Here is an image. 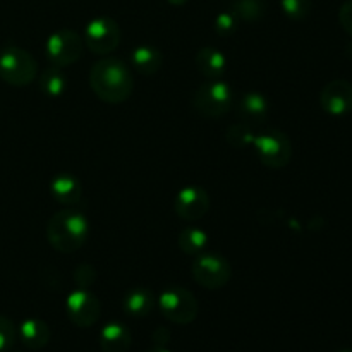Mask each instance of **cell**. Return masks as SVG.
I'll return each instance as SVG.
<instances>
[{
  "mask_svg": "<svg viewBox=\"0 0 352 352\" xmlns=\"http://www.w3.org/2000/svg\"><path fill=\"white\" fill-rule=\"evenodd\" d=\"M50 191L60 205H78L81 201V182L71 174H57L50 182Z\"/></svg>",
  "mask_w": 352,
  "mask_h": 352,
  "instance_id": "cell-15",
  "label": "cell"
},
{
  "mask_svg": "<svg viewBox=\"0 0 352 352\" xmlns=\"http://www.w3.org/2000/svg\"><path fill=\"white\" fill-rule=\"evenodd\" d=\"M151 339H153V346H167L170 340V332L167 329H157Z\"/></svg>",
  "mask_w": 352,
  "mask_h": 352,
  "instance_id": "cell-29",
  "label": "cell"
},
{
  "mask_svg": "<svg viewBox=\"0 0 352 352\" xmlns=\"http://www.w3.org/2000/svg\"><path fill=\"white\" fill-rule=\"evenodd\" d=\"M122 308L126 315L134 316V318H143L150 315L155 308V296L153 292L144 287L131 289L122 299Z\"/></svg>",
  "mask_w": 352,
  "mask_h": 352,
  "instance_id": "cell-18",
  "label": "cell"
},
{
  "mask_svg": "<svg viewBox=\"0 0 352 352\" xmlns=\"http://www.w3.org/2000/svg\"><path fill=\"white\" fill-rule=\"evenodd\" d=\"M192 105L201 116L215 119L226 116L232 105V89L220 79H210L196 89Z\"/></svg>",
  "mask_w": 352,
  "mask_h": 352,
  "instance_id": "cell-5",
  "label": "cell"
},
{
  "mask_svg": "<svg viewBox=\"0 0 352 352\" xmlns=\"http://www.w3.org/2000/svg\"><path fill=\"white\" fill-rule=\"evenodd\" d=\"M89 85L100 100L107 103H122L134 89L129 67L119 58H102L89 71Z\"/></svg>",
  "mask_w": 352,
  "mask_h": 352,
  "instance_id": "cell-1",
  "label": "cell"
},
{
  "mask_svg": "<svg viewBox=\"0 0 352 352\" xmlns=\"http://www.w3.org/2000/svg\"><path fill=\"white\" fill-rule=\"evenodd\" d=\"M40 88L47 96H60L67 89V78L60 67H47L40 76Z\"/></svg>",
  "mask_w": 352,
  "mask_h": 352,
  "instance_id": "cell-21",
  "label": "cell"
},
{
  "mask_svg": "<svg viewBox=\"0 0 352 352\" xmlns=\"http://www.w3.org/2000/svg\"><path fill=\"white\" fill-rule=\"evenodd\" d=\"M254 138L256 136H254V133L251 131V127L243 122L234 124V126H230L229 129H227V141L236 148L250 146V144L254 143Z\"/></svg>",
  "mask_w": 352,
  "mask_h": 352,
  "instance_id": "cell-23",
  "label": "cell"
},
{
  "mask_svg": "<svg viewBox=\"0 0 352 352\" xmlns=\"http://www.w3.org/2000/svg\"><path fill=\"white\" fill-rule=\"evenodd\" d=\"M239 26V19H237L236 14L232 10H226V12H220L215 17V30L217 33L222 34V36H229Z\"/></svg>",
  "mask_w": 352,
  "mask_h": 352,
  "instance_id": "cell-26",
  "label": "cell"
},
{
  "mask_svg": "<svg viewBox=\"0 0 352 352\" xmlns=\"http://www.w3.org/2000/svg\"><path fill=\"white\" fill-rule=\"evenodd\" d=\"M96 278V272L91 265H79L74 272V282L79 285L81 289L89 287L93 285Z\"/></svg>",
  "mask_w": 352,
  "mask_h": 352,
  "instance_id": "cell-27",
  "label": "cell"
},
{
  "mask_svg": "<svg viewBox=\"0 0 352 352\" xmlns=\"http://www.w3.org/2000/svg\"><path fill=\"white\" fill-rule=\"evenodd\" d=\"M339 23L342 30L352 36V0H346L339 9Z\"/></svg>",
  "mask_w": 352,
  "mask_h": 352,
  "instance_id": "cell-28",
  "label": "cell"
},
{
  "mask_svg": "<svg viewBox=\"0 0 352 352\" xmlns=\"http://www.w3.org/2000/svg\"><path fill=\"white\" fill-rule=\"evenodd\" d=\"M38 65L30 52L9 47L0 52V78L12 86H28L36 79Z\"/></svg>",
  "mask_w": 352,
  "mask_h": 352,
  "instance_id": "cell-4",
  "label": "cell"
},
{
  "mask_svg": "<svg viewBox=\"0 0 352 352\" xmlns=\"http://www.w3.org/2000/svg\"><path fill=\"white\" fill-rule=\"evenodd\" d=\"M144 352H172V351L168 349L167 346H153V347H150V349H146Z\"/></svg>",
  "mask_w": 352,
  "mask_h": 352,
  "instance_id": "cell-30",
  "label": "cell"
},
{
  "mask_svg": "<svg viewBox=\"0 0 352 352\" xmlns=\"http://www.w3.org/2000/svg\"><path fill=\"white\" fill-rule=\"evenodd\" d=\"M17 337L16 325L9 318L0 315V352L9 351L14 346Z\"/></svg>",
  "mask_w": 352,
  "mask_h": 352,
  "instance_id": "cell-25",
  "label": "cell"
},
{
  "mask_svg": "<svg viewBox=\"0 0 352 352\" xmlns=\"http://www.w3.org/2000/svg\"><path fill=\"white\" fill-rule=\"evenodd\" d=\"M133 344L129 329L119 322L105 325L100 332V347L103 352H127Z\"/></svg>",
  "mask_w": 352,
  "mask_h": 352,
  "instance_id": "cell-14",
  "label": "cell"
},
{
  "mask_svg": "<svg viewBox=\"0 0 352 352\" xmlns=\"http://www.w3.org/2000/svg\"><path fill=\"white\" fill-rule=\"evenodd\" d=\"M208 243V236L198 227H188L182 230L177 237V244L182 253L186 254H198L201 253Z\"/></svg>",
  "mask_w": 352,
  "mask_h": 352,
  "instance_id": "cell-22",
  "label": "cell"
},
{
  "mask_svg": "<svg viewBox=\"0 0 352 352\" xmlns=\"http://www.w3.org/2000/svg\"><path fill=\"white\" fill-rule=\"evenodd\" d=\"M280 7L285 16L292 21H302L311 14V0H280Z\"/></svg>",
  "mask_w": 352,
  "mask_h": 352,
  "instance_id": "cell-24",
  "label": "cell"
},
{
  "mask_svg": "<svg viewBox=\"0 0 352 352\" xmlns=\"http://www.w3.org/2000/svg\"><path fill=\"white\" fill-rule=\"evenodd\" d=\"M82 55V38L72 30H60L47 41V57L57 67H67Z\"/></svg>",
  "mask_w": 352,
  "mask_h": 352,
  "instance_id": "cell-9",
  "label": "cell"
},
{
  "mask_svg": "<svg viewBox=\"0 0 352 352\" xmlns=\"http://www.w3.org/2000/svg\"><path fill=\"white\" fill-rule=\"evenodd\" d=\"M19 337L23 344L30 349H43L50 342V329L40 318H28L21 323Z\"/></svg>",
  "mask_w": 352,
  "mask_h": 352,
  "instance_id": "cell-17",
  "label": "cell"
},
{
  "mask_svg": "<svg viewBox=\"0 0 352 352\" xmlns=\"http://www.w3.org/2000/svg\"><path fill=\"white\" fill-rule=\"evenodd\" d=\"M346 55H347V57H349V58H352V40L349 41V43L346 45Z\"/></svg>",
  "mask_w": 352,
  "mask_h": 352,
  "instance_id": "cell-31",
  "label": "cell"
},
{
  "mask_svg": "<svg viewBox=\"0 0 352 352\" xmlns=\"http://www.w3.org/2000/svg\"><path fill=\"white\" fill-rule=\"evenodd\" d=\"M230 10L236 14L239 21L258 23L263 19L267 6H265V0H230Z\"/></svg>",
  "mask_w": 352,
  "mask_h": 352,
  "instance_id": "cell-20",
  "label": "cell"
},
{
  "mask_svg": "<svg viewBox=\"0 0 352 352\" xmlns=\"http://www.w3.org/2000/svg\"><path fill=\"white\" fill-rule=\"evenodd\" d=\"M85 43L93 54L107 55L120 43V28L112 17H96L85 30Z\"/></svg>",
  "mask_w": 352,
  "mask_h": 352,
  "instance_id": "cell-8",
  "label": "cell"
},
{
  "mask_svg": "<svg viewBox=\"0 0 352 352\" xmlns=\"http://www.w3.org/2000/svg\"><path fill=\"white\" fill-rule=\"evenodd\" d=\"M339 352H352V349H342V351H339Z\"/></svg>",
  "mask_w": 352,
  "mask_h": 352,
  "instance_id": "cell-33",
  "label": "cell"
},
{
  "mask_svg": "<svg viewBox=\"0 0 352 352\" xmlns=\"http://www.w3.org/2000/svg\"><path fill=\"white\" fill-rule=\"evenodd\" d=\"M268 100L261 93L250 91L241 98L239 107H237V116L241 122L246 126H260L268 119Z\"/></svg>",
  "mask_w": 352,
  "mask_h": 352,
  "instance_id": "cell-13",
  "label": "cell"
},
{
  "mask_svg": "<svg viewBox=\"0 0 352 352\" xmlns=\"http://www.w3.org/2000/svg\"><path fill=\"white\" fill-rule=\"evenodd\" d=\"M65 313L76 327L88 329L98 322L100 315H102V305L93 292L86 291V289H78L65 299Z\"/></svg>",
  "mask_w": 352,
  "mask_h": 352,
  "instance_id": "cell-10",
  "label": "cell"
},
{
  "mask_svg": "<svg viewBox=\"0 0 352 352\" xmlns=\"http://www.w3.org/2000/svg\"><path fill=\"white\" fill-rule=\"evenodd\" d=\"M89 223L82 213L62 210L55 213L47 226L48 244L58 253H74L88 239Z\"/></svg>",
  "mask_w": 352,
  "mask_h": 352,
  "instance_id": "cell-2",
  "label": "cell"
},
{
  "mask_svg": "<svg viewBox=\"0 0 352 352\" xmlns=\"http://www.w3.org/2000/svg\"><path fill=\"white\" fill-rule=\"evenodd\" d=\"M158 308L168 322L177 323V325L192 323L199 311L196 296L182 285H170L164 289L158 298Z\"/></svg>",
  "mask_w": 352,
  "mask_h": 352,
  "instance_id": "cell-3",
  "label": "cell"
},
{
  "mask_svg": "<svg viewBox=\"0 0 352 352\" xmlns=\"http://www.w3.org/2000/svg\"><path fill=\"white\" fill-rule=\"evenodd\" d=\"M168 2H170L172 6H184V3L188 2V0H168Z\"/></svg>",
  "mask_w": 352,
  "mask_h": 352,
  "instance_id": "cell-32",
  "label": "cell"
},
{
  "mask_svg": "<svg viewBox=\"0 0 352 352\" xmlns=\"http://www.w3.org/2000/svg\"><path fill=\"white\" fill-rule=\"evenodd\" d=\"M320 105L327 113L342 117L352 112V85L346 79H333L320 93Z\"/></svg>",
  "mask_w": 352,
  "mask_h": 352,
  "instance_id": "cell-11",
  "label": "cell"
},
{
  "mask_svg": "<svg viewBox=\"0 0 352 352\" xmlns=\"http://www.w3.org/2000/svg\"><path fill=\"white\" fill-rule=\"evenodd\" d=\"M191 272L195 280L210 291L226 287L232 277V267L220 254H199L192 261Z\"/></svg>",
  "mask_w": 352,
  "mask_h": 352,
  "instance_id": "cell-7",
  "label": "cell"
},
{
  "mask_svg": "<svg viewBox=\"0 0 352 352\" xmlns=\"http://www.w3.org/2000/svg\"><path fill=\"white\" fill-rule=\"evenodd\" d=\"M196 67L205 78L220 79L227 69V58L219 48L205 47L196 54Z\"/></svg>",
  "mask_w": 352,
  "mask_h": 352,
  "instance_id": "cell-16",
  "label": "cell"
},
{
  "mask_svg": "<svg viewBox=\"0 0 352 352\" xmlns=\"http://www.w3.org/2000/svg\"><path fill=\"white\" fill-rule=\"evenodd\" d=\"M134 69L143 76H153L160 71L162 64H164V57H162L160 50L150 45H141L131 55Z\"/></svg>",
  "mask_w": 352,
  "mask_h": 352,
  "instance_id": "cell-19",
  "label": "cell"
},
{
  "mask_svg": "<svg viewBox=\"0 0 352 352\" xmlns=\"http://www.w3.org/2000/svg\"><path fill=\"white\" fill-rule=\"evenodd\" d=\"M174 210L184 220L203 219L210 210L208 192L198 186H188L175 195Z\"/></svg>",
  "mask_w": 352,
  "mask_h": 352,
  "instance_id": "cell-12",
  "label": "cell"
},
{
  "mask_svg": "<svg viewBox=\"0 0 352 352\" xmlns=\"http://www.w3.org/2000/svg\"><path fill=\"white\" fill-rule=\"evenodd\" d=\"M254 150L263 165L270 168H282L291 162L292 143L285 133L278 129L267 131L254 138Z\"/></svg>",
  "mask_w": 352,
  "mask_h": 352,
  "instance_id": "cell-6",
  "label": "cell"
}]
</instances>
